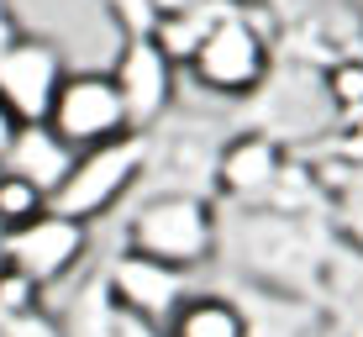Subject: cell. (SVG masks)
Returning a JSON list of instances; mask_svg holds the SVG:
<instances>
[{"label":"cell","mask_w":363,"mask_h":337,"mask_svg":"<svg viewBox=\"0 0 363 337\" xmlns=\"http://www.w3.org/2000/svg\"><path fill=\"white\" fill-rule=\"evenodd\" d=\"M184 64H190V79L206 95H216V101H253L264 90V79L274 74V43L247 11L232 6L216 27L200 37V48Z\"/></svg>","instance_id":"1"},{"label":"cell","mask_w":363,"mask_h":337,"mask_svg":"<svg viewBox=\"0 0 363 337\" xmlns=\"http://www.w3.org/2000/svg\"><path fill=\"white\" fill-rule=\"evenodd\" d=\"M127 248L147 258H164V264H179V269H195L216 248V216H211L206 195L158 190L153 201L137 206V216L127 227Z\"/></svg>","instance_id":"2"},{"label":"cell","mask_w":363,"mask_h":337,"mask_svg":"<svg viewBox=\"0 0 363 337\" xmlns=\"http://www.w3.org/2000/svg\"><path fill=\"white\" fill-rule=\"evenodd\" d=\"M48 127L84 153V148H100V143H116V137L137 132V121H132L127 90H121V79L111 69H69L53 95Z\"/></svg>","instance_id":"3"},{"label":"cell","mask_w":363,"mask_h":337,"mask_svg":"<svg viewBox=\"0 0 363 337\" xmlns=\"http://www.w3.org/2000/svg\"><path fill=\"white\" fill-rule=\"evenodd\" d=\"M147 158H153L147 132H127V137H116V143L84 148V153L74 158L69 179L58 184L53 211L79 216V221H95L100 211H111V206H116L121 195H127L132 184L147 174Z\"/></svg>","instance_id":"4"},{"label":"cell","mask_w":363,"mask_h":337,"mask_svg":"<svg viewBox=\"0 0 363 337\" xmlns=\"http://www.w3.org/2000/svg\"><path fill=\"white\" fill-rule=\"evenodd\" d=\"M0 258L48 290V284H58L64 274L79 269V258H84V221L64 216V211H43V216H32L27 227L0 232Z\"/></svg>","instance_id":"5"},{"label":"cell","mask_w":363,"mask_h":337,"mask_svg":"<svg viewBox=\"0 0 363 337\" xmlns=\"http://www.w3.org/2000/svg\"><path fill=\"white\" fill-rule=\"evenodd\" d=\"M64 74H69L64 43H53V37H43V32H21L16 43L0 53V95L27 121H48Z\"/></svg>","instance_id":"6"},{"label":"cell","mask_w":363,"mask_h":337,"mask_svg":"<svg viewBox=\"0 0 363 337\" xmlns=\"http://www.w3.org/2000/svg\"><path fill=\"white\" fill-rule=\"evenodd\" d=\"M284 174H290V153H284L279 137L264 127H242L227 137V148L216 158V190L237 206H264Z\"/></svg>","instance_id":"7"},{"label":"cell","mask_w":363,"mask_h":337,"mask_svg":"<svg viewBox=\"0 0 363 337\" xmlns=\"http://www.w3.org/2000/svg\"><path fill=\"white\" fill-rule=\"evenodd\" d=\"M111 74H116L121 90H127L137 132H153L158 121L169 116V101H174V53L153 32H132V37H121Z\"/></svg>","instance_id":"8"},{"label":"cell","mask_w":363,"mask_h":337,"mask_svg":"<svg viewBox=\"0 0 363 337\" xmlns=\"http://www.w3.org/2000/svg\"><path fill=\"white\" fill-rule=\"evenodd\" d=\"M179 264H164V258H147V253H132L121 258L116 269L106 274L116 301L143 321H174V311L184 306V280H179Z\"/></svg>","instance_id":"9"},{"label":"cell","mask_w":363,"mask_h":337,"mask_svg":"<svg viewBox=\"0 0 363 337\" xmlns=\"http://www.w3.org/2000/svg\"><path fill=\"white\" fill-rule=\"evenodd\" d=\"M74 158H79V148H69L64 137L48 127V121H27V132H21L16 153H11L0 169H16V174H27V179H37L48 195H58V184L69 179Z\"/></svg>","instance_id":"10"},{"label":"cell","mask_w":363,"mask_h":337,"mask_svg":"<svg viewBox=\"0 0 363 337\" xmlns=\"http://www.w3.org/2000/svg\"><path fill=\"white\" fill-rule=\"evenodd\" d=\"M169 337H253L247 311L232 306L227 295H184V306L174 311Z\"/></svg>","instance_id":"11"},{"label":"cell","mask_w":363,"mask_h":337,"mask_svg":"<svg viewBox=\"0 0 363 337\" xmlns=\"http://www.w3.org/2000/svg\"><path fill=\"white\" fill-rule=\"evenodd\" d=\"M43 211H53V195H48L43 184L27 179V174H16V169H0V232L27 227Z\"/></svg>","instance_id":"12"},{"label":"cell","mask_w":363,"mask_h":337,"mask_svg":"<svg viewBox=\"0 0 363 337\" xmlns=\"http://www.w3.org/2000/svg\"><path fill=\"white\" fill-rule=\"evenodd\" d=\"M327 95H332L337 111H358L363 106V53L327 64Z\"/></svg>","instance_id":"13"},{"label":"cell","mask_w":363,"mask_h":337,"mask_svg":"<svg viewBox=\"0 0 363 337\" xmlns=\"http://www.w3.org/2000/svg\"><path fill=\"white\" fill-rule=\"evenodd\" d=\"M37 295H43V284H37V280H27V274L11 269V264H0V316L32 311V306H37Z\"/></svg>","instance_id":"14"},{"label":"cell","mask_w":363,"mask_h":337,"mask_svg":"<svg viewBox=\"0 0 363 337\" xmlns=\"http://www.w3.org/2000/svg\"><path fill=\"white\" fill-rule=\"evenodd\" d=\"M100 6H111V16H116L121 32H153V0H100Z\"/></svg>","instance_id":"15"},{"label":"cell","mask_w":363,"mask_h":337,"mask_svg":"<svg viewBox=\"0 0 363 337\" xmlns=\"http://www.w3.org/2000/svg\"><path fill=\"white\" fill-rule=\"evenodd\" d=\"M21 132H27V116H21L16 106L0 95V164H6L11 153H16V143H21Z\"/></svg>","instance_id":"16"},{"label":"cell","mask_w":363,"mask_h":337,"mask_svg":"<svg viewBox=\"0 0 363 337\" xmlns=\"http://www.w3.org/2000/svg\"><path fill=\"white\" fill-rule=\"evenodd\" d=\"M342 216H347V227H353L358 248H363V164L353 169V179L342 184Z\"/></svg>","instance_id":"17"},{"label":"cell","mask_w":363,"mask_h":337,"mask_svg":"<svg viewBox=\"0 0 363 337\" xmlns=\"http://www.w3.org/2000/svg\"><path fill=\"white\" fill-rule=\"evenodd\" d=\"M200 6H211V0H153V27L158 21H174V16H190Z\"/></svg>","instance_id":"18"},{"label":"cell","mask_w":363,"mask_h":337,"mask_svg":"<svg viewBox=\"0 0 363 337\" xmlns=\"http://www.w3.org/2000/svg\"><path fill=\"white\" fill-rule=\"evenodd\" d=\"M27 32L21 27V16H16V6H6V0H0V53H6L11 43H16V37Z\"/></svg>","instance_id":"19"},{"label":"cell","mask_w":363,"mask_h":337,"mask_svg":"<svg viewBox=\"0 0 363 337\" xmlns=\"http://www.w3.org/2000/svg\"><path fill=\"white\" fill-rule=\"evenodd\" d=\"M342 6H353V0H342Z\"/></svg>","instance_id":"20"}]
</instances>
